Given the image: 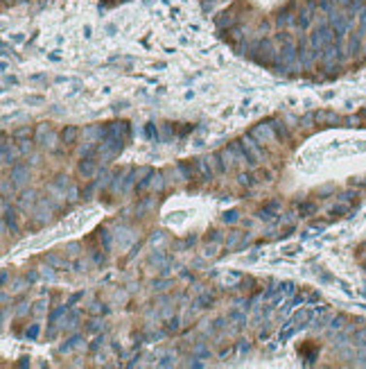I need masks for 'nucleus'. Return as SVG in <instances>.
Segmentation results:
<instances>
[{
  "label": "nucleus",
  "instance_id": "1",
  "mask_svg": "<svg viewBox=\"0 0 366 369\" xmlns=\"http://www.w3.org/2000/svg\"><path fill=\"white\" fill-rule=\"evenodd\" d=\"M294 7V2H289V5H285L283 9H278V14H276V25L281 27V30H287V27H292L296 23L294 18V14L289 12Z\"/></svg>",
  "mask_w": 366,
  "mask_h": 369
},
{
  "label": "nucleus",
  "instance_id": "2",
  "mask_svg": "<svg viewBox=\"0 0 366 369\" xmlns=\"http://www.w3.org/2000/svg\"><path fill=\"white\" fill-rule=\"evenodd\" d=\"M237 23H240V18L235 16V12H233V9H226V12H222V14H219V16L215 18L217 30H222V32L231 30V27L237 25Z\"/></svg>",
  "mask_w": 366,
  "mask_h": 369
},
{
  "label": "nucleus",
  "instance_id": "3",
  "mask_svg": "<svg viewBox=\"0 0 366 369\" xmlns=\"http://www.w3.org/2000/svg\"><path fill=\"white\" fill-rule=\"evenodd\" d=\"M242 147L247 150V157H249V163L255 165V163H260L262 161V152L258 150V143L253 141V136H247V139L242 141Z\"/></svg>",
  "mask_w": 366,
  "mask_h": 369
},
{
  "label": "nucleus",
  "instance_id": "4",
  "mask_svg": "<svg viewBox=\"0 0 366 369\" xmlns=\"http://www.w3.org/2000/svg\"><path fill=\"white\" fill-rule=\"evenodd\" d=\"M314 0H307L305 5H303V12L299 14V18H296V25L301 27V30H307L310 23H312V12H314Z\"/></svg>",
  "mask_w": 366,
  "mask_h": 369
},
{
  "label": "nucleus",
  "instance_id": "5",
  "mask_svg": "<svg viewBox=\"0 0 366 369\" xmlns=\"http://www.w3.org/2000/svg\"><path fill=\"white\" fill-rule=\"evenodd\" d=\"M271 127L274 125H260V127H255V129H251V134L249 136H253V139H260V143H265V141H274V134H271Z\"/></svg>",
  "mask_w": 366,
  "mask_h": 369
},
{
  "label": "nucleus",
  "instance_id": "6",
  "mask_svg": "<svg viewBox=\"0 0 366 369\" xmlns=\"http://www.w3.org/2000/svg\"><path fill=\"white\" fill-rule=\"evenodd\" d=\"M27 172H30V170H27L25 165H14L12 177H9V179H12L14 184H23V181H25V177H27Z\"/></svg>",
  "mask_w": 366,
  "mask_h": 369
},
{
  "label": "nucleus",
  "instance_id": "7",
  "mask_svg": "<svg viewBox=\"0 0 366 369\" xmlns=\"http://www.w3.org/2000/svg\"><path fill=\"white\" fill-rule=\"evenodd\" d=\"M77 134H79V129L77 127H66L64 132H61V141H64L66 145H70V143H75V139H77Z\"/></svg>",
  "mask_w": 366,
  "mask_h": 369
},
{
  "label": "nucleus",
  "instance_id": "8",
  "mask_svg": "<svg viewBox=\"0 0 366 369\" xmlns=\"http://www.w3.org/2000/svg\"><path fill=\"white\" fill-rule=\"evenodd\" d=\"M93 172H95V161H93V158H84V161L79 163V175H84V177H91Z\"/></svg>",
  "mask_w": 366,
  "mask_h": 369
},
{
  "label": "nucleus",
  "instance_id": "9",
  "mask_svg": "<svg viewBox=\"0 0 366 369\" xmlns=\"http://www.w3.org/2000/svg\"><path fill=\"white\" fill-rule=\"evenodd\" d=\"M197 168L201 170V175H203L206 179H213V172H210L208 168H206V161H203V158H199V161H197Z\"/></svg>",
  "mask_w": 366,
  "mask_h": 369
},
{
  "label": "nucleus",
  "instance_id": "10",
  "mask_svg": "<svg viewBox=\"0 0 366 369\" xmlns=\"http://www.w3.org/2000/svg\"><path fill=\"white\" fill-rule=\"evenodd\" d=\"M161 179H163L161 172H158V175H151V188H154V191H161V188H163V181H161Z\"/></svg>",
  "mask_w": 366,
  "mask_h": 369
},
{
  "label": "nucleus",
  "instance_id": "11",
  "mask_svg": "<svg viewBox=\"0 0 366 369\" xmlns=\"http://www.w3.org/2000/svg\"><path fill=\"white\" fill-rule=\"evenodd\" d=\"M32 199H34V193L30 191V193H23V197H20V206L23 209H27V206L32 204Z\"/></svg>",
  "mask_w": 366,
  "mask_h": 369
},
{
  "label": "nucleus",
  "instance_id": "12",
  "mask_svg": "<svg viewBox=\"0 0 366 369\" xmlns=\"http://www.w3.org/2000/svg\"><path fill=\"white\" fill-rule=\"evenodd\" d=\"M237 218H240V213L237 211H226L224 213V222H237Z\"/></svg>",
  "mask_w": 366,
  "mask_h": 369
},
{
  "label": "nucleus",
  "instance_id": "13",
  "mask_svg": "<svg viewBox=\"0 0 366 369\" xmlns=\"http://www.w3.org/2000/svg\"><path fill=\"white\" fill-rule=\"evenodd\" d=\"M237 179H240V184H242V186H251V184H253V177H251V175H247V172H242Z\"/></svg>",
  "mask_w": 366,
  "mask_h": 369
},
{
  "label": "nucleus",
  "instance_id": "14",
  "mask_svg": "<svg viewBox=\"0 0 366 369\" xmlns=\"http://www.w3.org/2000/svg\"><path fill=\"white\" fill-rule=\"evenodd\" d=\"M39 324H34L32 329H27V337H32V340H36V337H39Z\"/></svg>",
  "mask_w": 366,
  "mask_h": 369
},
{
  "label": "nucleus",
  "instance_id": "15",
  "mask_svg": "<svg viewBox=\"0 0 366 369\" xmlns=\"http://www.w3.org/2000/svg\"><path fill=\"white\" fill-rule=\"evenodd\" d=\"M66 308H68V306H61V308H57V310H54L52 315H50V322H54V319H59V317L66 313Z\"/></svg>",
  "mask_w": 366,
  "mask_h": 369
},
{
  "label": "nucleus",
  "instance_id": "16",
  "mask_svg": "<svg viewBox=\"0 0 366 369\" xmlns=\"http://www.w3.org/2000/svg\"><path fill=\"white\" fill-rule=\"evenodd\" d=\"M32 132V129H30V127H23V129H18V132L14 134V136H16V139H23V136H27V134Z\"/></svg>",
  "mask_w": 366,
  "mask_h": 369
},
{
  "label": "nucleus",
  "instance_id": "17",
  "mask_svg": "<svg viewBox=\"0 0 366 369\" xmlns=\"http://www.w3.org/2000/svg\"><path fill=\"white\" fill-rule=\"evenodd\" d=\"M307 317H310V313H305V310H303V313H299V315H296V322H307Z\"/></svg>",
  "mask_w": 366,
  "mask_h": 369
},
{
  "label": "nucleus",
  "instance_id": "18",
  "mask_svg": "<svg viewBox=\"0 0 366 369\" xmlns=\"http://www.w3.org/2000/svg\"><path fill=\"white\" fill-rule=\"evenodd\" d=\"M310 211H314V204H303L301 206V213H310Z\"/></svg>",
  "mask_w": 366,
  "mask_h": 369
}]
</instances>
